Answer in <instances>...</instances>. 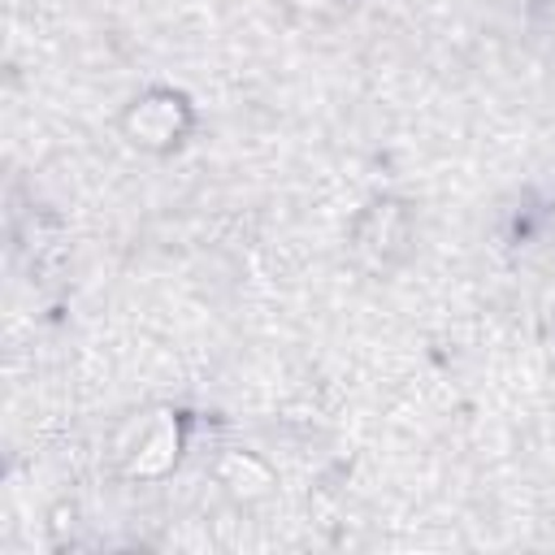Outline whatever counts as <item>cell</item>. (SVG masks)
<instances>
[{
  "label": "cell",
  "mask_w": 555,
  "mask_h": 555,
  "mask_svg": "<svg viewBox=\"0 0 555 555\" xmlns=\"http://www.w3.org/2000/svg\"><path fill=\"white\" fill-rule=\"evenodd\" d=\"M178 447H182V434H178V421L169 412H156L139 425V438L130 447V473L139 477H160L173 460H178Z\"/></svg>",
  "instance_id": "obj_2"
},
{
  "label": "cell",
  "mask_w": 555,
  "mask_h": 555,
  "mask_svg": "<svg viewBox=\"0 0 555 555\" xmlns=\"http://www.w3.org/2000/svg\"><path fill=\"white\" fill-rule=\"evenodd\" d=\"M217 477H221V486H225L234 499H260V494H269V486H273L269 464L256 460V455H238V451L221 455Z\"/></svg>",
  "instance_id": "obj_3"
},
{
  "label": "cell",
  "mask_w": 555,
  "mask_h": 555,
  "mask_svg": "<svg viewBox=\"0 0 555 555\" xmlns=\"http://www.w3.org/2000/svg\"><path fill=\"white\" fill-rule=\"evenodd\" d=\"M121 139L147 156H165L173 147H182V139L195 126V108L182 91L173 87H147L139 91L126 108H121Z\"/></svg>",
  "instance_id": "obj_1"
}]
</instances>
